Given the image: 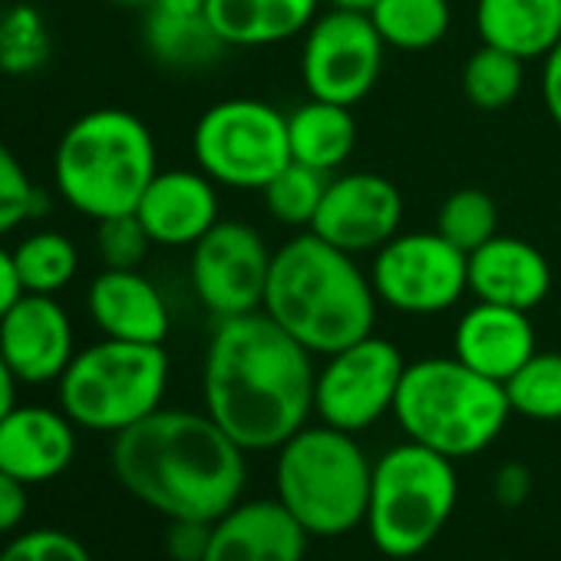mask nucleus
Segmentation results:
<instances>
[{"mask_svg": "<svg viewBox=\"0 0 561 561\" xmlns=\"http://www.w3.org/2000/svg\"><path fill=\"white\" fill-rule=\"evenodd\" d=\"M469 291L476 301L531 311L551 291V264L531 241L499 231L469 254Z\"/></svg>", "mask_w": 561, "mask_h": 561, "instance_id": "412c9836", "label": "nucleus"}, {"mask_svg": "<svg viewBox=\"0 0 561 561\" xmlns=\"http://www.w3.org/2000/svg\"><path fill=\"white\" fill-rule=\"evenodd\" d=\"M321 4L324 0H208L205 14L228 50H257L301 37Z\"/></svg>", "mask_w": 561, "mask_h": 561, "instance_id": "4be33fe9", "label": "nucleus"}, {"mask_svg": "<svg viewBox=\"0 0 561 561\" xmlns=\"http://www.w3.org/2000/svg\"><path fill=\"white\" fill-rule=\"evenodd\" d=\"M261 311L314 357H328L374 334L380 301L357 254L298 231L271 254Z\"/></svg>", "mask_w": 561, "mask_h": 561, "instance_id": "7ed1b4c3", "label": "nucleus"}, {"mask_svg": "<svg viewBox=\"0 0 561 561\" xmlns=\"http://www.w3.org/2000/svg\"><path fill=\"white\" fill-rule=\"evenodd\" d=\"M459 502L456 462L430 446L403 439L374 459L367 531L380 554L407 561L423 554Z\"/></svg>", "mask_w": 561, "mask_h": 561, "instance_id": "0eeeda50", "label": "nucleus"}, {"mask_svg": "<svg viewBox=\"0 0 561 561\" xmlns=\"http://www.w3.org/2000/svg\"><path fill=\"white\" fill-rule=\"evenodd\" d=\"M308 538L277 499H248L211 522L205 561H305Z\"/></svg>", "mask_w": 561, "mask_h": 561, "instance_id": "a211bd4d", "label": "nucleus"}, {"mask_svg": "<svg viewBox=\"0 0 561 561\" xmlns=\"http://www.w3.org/2000/svg\"><path fill=\"white\" fill-rule=\"evenodd\" d=\"M393 416L407 439L446 459H469L489 449L508 416L505 387L469 370L456 357L413 360L403 370Z\"/></svg>", "mask_w": 561, "mask_h": 561, "instance_id": "39448f33", "label": "nucleus"}, {"mask_svg": "<svg viewBox=\"0 0 561 561\" xmlns=\"http://www.w3.org/2000/svg\"><path fill=\"white\" fill-rule=\"evenodd\" d=\"M169 390V354L162 344L103 337L70 360L57 380L60 410L90 433H123L156 413Z\"/></svg>", "mask_w": 561, "mask_h": 561, "instance_id": "6e6552de", "label": "nucleus"}, {"mask_svg": "<svg viewBox=\"0 0 561 561\" xmlns=\"http://www.w3.org/2000/svg\"><path fill=\"white\" fill-rule=\"evenodd\" d=\"M41 205H47V198H41L21 159L0 142V238L18 231L27 218H37Z\"/></svg>", "mask_w": 561, "mask_h": 561, "instance_id": "2f4dec72", "label": "nucleus"}, {"mask_svg": "<svg viewBox=\"0 0 561 561\" xmlns=\"http://www.w3.org/2000/svg\"><path fill=\"white\" fill-rule=\"evenodd\" d=\"M156 172L152 129L119 106H100L73 119L54 152L60 198L93 221L136 211Z\"/></svg>", "mask_w": 561, "mask_h": 561, "instance_id": "20e7f679", "label": "nucleus"}, {"mask_svg": "<svg viewBox=\"0 0 561 561\" xmlns=\"http://www.w3.org/2000/svg\"><path fill=\"white\" fill-rule=\"evenodd\" d=\"M374 459L354 433L318 423L301 426L277 449L274 489L308 535L337 538L367 522Z\"/></svg>", "mask_w": 561, "mask_h": 561, "instance_id": "423d86ee", "label": "nucleus"}, {"mask_svg": "<svg viewBox=\"0 0 561 561\" xmlns=\"http://www.w3.org/2000/svg\"><path fill=\"white\" fill-rule=\"evenodd\" d=\"M387 47L420 54L446 41L453 27L449 0H377L367 11Z\"/></svg>", "mask_w": 561, "mask_h": 561, "instance_id": "a878e982", "label": "nucleus"}, {"mask_svg": "<svg viewBox=\"0 0 561 561\" xmlns=\"http://www.w3.org/2000/svg\"><path fill=\"white\" fill-rule=\"evenodd\" d=\"M248 453L202 410L159 407L113 436L110 466L119 485L152 512L215 522L241 502Z\"/></svg>", "mask_w": 561, "mask_h": 561, "instance_id": "f03ea898", "label": "nucleus"}, {"mask_svg": "<svg viewBox=\"0 0 561 561\" xmlns=\"http://www.w3.org/2000/svg\"><path fill=\"white\" fill-rule=\"evenodd\" d=\"M436 231L459 251L472 254L479 244L499 234V208L482 188H456L436 211Z\"/></svg>", "mask_w": 561, "mask_h": 561, "instance_id": "7c9ffc66", "label": "nucleus"}, {"mask_svg": "<svg viewBox=\"0 0 561 561\" xmlns=\"http://www.w3.org/2000/svg\"><path fill=\"white\" fill-rule=\"evenodd\" d=\"M538 90H541V106H545L548 119L561 129V41L541 57Z\"/></svg>", "mask_w": 561, "mask_h": 561, "instance_id": "4c0bfd02", "label": "nucleus"}, {"mask_svg": "<svg viewBox=\"0 0 561 561\" xmlns=\"http://www.w3.org/2000/svg\"><path fill=\"white\" fill-rule=\"evenodd\" d=\"M321 360L314 380V413L321 423L357 436L393 413L407 370V357L393 341L367 334Z\"/></svg>", "mask_w": 561, "mask_h": 561, "instance_id": "f8f14e48", "label": "nucleus"}, {"mask_svg": "<svg viewBox=\"0 0 561 561\" xmlns=\"http://www.w3.org/2000/svg\"><path fill=\"white\" fill-rule=\"evenodd\" d=\"M77 423L54 407H14L0 420V469L27 485L64 476L77 459Z\"/></svg>", "mask_w": 561, "mask_h": 561, "instance_id": "6ab92c4d", "label": "nucleus"}, {"mask_svg": "<svg viewBox=\"0 0 561 561\" xmlns=\"http://www.w3.org/2000/svg\"><path fill=\"white\" fill-rule=\"evenodd\" d=\"M146 50L169 70L211 67L228 47L208 24V14H165L146 11Z\"/></svg>", "mask_w": 561, "mask_h": 561, "instance_id": "393cba45", "label": "nucleus"}, {"mask_svg": "<svg viewBox=\"0 0 561 561\" xmlns=\"http://www.w3.org/2000/svg\"><path fill=\"white\" fill-rule=\"evenodd\" d=\"M208 0H152L149 11H165V14H205Z\"/></svg>", "mask_w": 561, "mask_h": 561, "instance_id": "a19ab883", "label": "nucleus"}, {"mask_svg": "<svg viewBox=\"0 0 561 561\" xmlns=\"http://www.w3.org/2000/svg\"><path fill=\"white\" fill-rule=\"evenodd\" d=\"M0 354L21 383H57L77 357V334L54 295H21L0 318Z\"/></svg>", "mask_w": 561, "mask_h": 561, "instance_id": "2eb2a0df", "label": "nucleus"}, {"mask_svg": "<svg viewBox=\"0 0 561 561\" xmlns=\"http://www.w3.org/2000/svg\"><path fill=\"white\" fill-rule=\"evenodd\" d=\"M328 179L324 172L311 169V165H301V162H288L280 169L264 188H261V198H264V211L285 228H295V231H311L314 225V215L321 208V198H324V188H328Z\"/></svg>", "mask_w": 561, "mask_h": 561, "instance_id": "c85d7f7f", "label": "nucleus"}, {"mask_svg": "<svg viewBox=\"0 0 561 561\" xmlns=\"http://www.w3.org/2000/svg\"><path fill=\"white\" fill-rule=\"evenodd\" d=\"M113 8H123V11H149L152 0H106Z\"/></svg>", "mask_w": 561, "mask_h": 561, "instance_id": "37998d69", "label": "nucleus"}, {"mask_svg": "<svg viewBox=\"0 0 561 561\" xmlns=\"http://www.w3.org/2000/svg\"><path fill=\"white\" fill-rule=\"evenodd\" d=\"M192 159L218 188L261 192L291 162L288 113L254 96L218 100L192 129Z\"/></svg>", "mask_w": 561, "mask_h": 561, "instance_id": "1a4fd4ad", "label": "nucleus"}, {"mask_svg": "<svg viewBox=\"0 0 561 561\" xmlns=\"http://www.w3.org/2000/svg\"><path fill=\"white\" fill-rule=\"evenodd\" d=\"M370 280L377 301L397 314L433 318L469 291V254L433 231H397L374 251Z\"/></svg>", "mask_w": 561, "mask_h": 561, "instance_id": "9d476101", "label": "nucleus"}, {"mask_svg": "<svg viewBox=\"0 0 561 561\" xmlns=\"http://www.w3.org/2000/svg\"><path fill=\"white\" fill-rule=\"evenodd\" d=\"M535 351L538 337L528 311L505 305L476 301L459 314L453 331V357L502 387Z\"/></svg>", "mask_w": 561, "mask_h": 561, "instance_id": "aec40b11", "label": "nucleus"}, {"mask_svg": "<svg viewBox=\"0 0 561 561\" xmlns=\"http://www.w3.org/2000/svg\"><path fill=\"white\" fill-rule=\"evenodd\" d=\"M27 482L0 469V535H11L21 528V522L27 518Z\"/></svg>", "mask_w": 561, "mask_h": 561, "instance_id": "e433bc0d", "label": "nucleus"}, {"mask_svg": "<svg viewBox=\"0 0 561 561\" xmlns=\"http://www.w3.org/2000/svg\"><path fill=\"white\" fill-rule=\"evenodd\" d=\"M531 495V472L525 462H505L492 476V499L502 508H518Z\"/></svg>", "mask_w": 561, "mask_h": 561, "instance_id": "c9c22d12", "label": "nucleus"}, {"mask_svg": "<svg viewBox=\"0 0 561 561\" xmlns=\"http://www.w3.org/2000/svg\"><path fill=\"white\" fill-rule=\"evenodd\" d=\"M459 83H462V96L469 100V106H476L482 113L508 110L525 87V60H518L499 47L479 44L466 57Z\"/></svg>", "mask_w": 561, "mask_h": 561, "instance_id": "cd10ccee", "label": "nucleus"}, {"mask_svg": "<svg viewBox=\"0 0 561 561\" xmlns=\"http://www.w3.org/2000/svg\"><path fill=\"white\" fill-rule=\"evenodd\" d=\"M318 357L264 311L215 321L202 360L205 413L244 449H280L314 413Z\"/></svg>", "mask_w": 561, "mask_h": 561, "instance_id": "f257e3e1", "label": "nucleus"}, {"mask_svg": "<svg viewBox=\"0 0 561 561\" xmlns=\"http://www.w3.org/2000/svg\"><path fill=\"white\" fill-rule=\"evenodd\" d=\"M271 254L274 248H267L254 225L221 218L188 248V285L195 301L215 321L261 311Z\"/></svg>", "mask_w": 561, "mask_h": 561, "instance_id": "ddd939ff", "label": "nucleus"}, {"mask_svg": "<svg viewBox=\"0 0 561 561\" xmlns=\"http://www.w3.org/2000/svg\"><path fill=\"white\" fill-rule=\"evenodd\" d=\"M24 295V285L18 277V264H14V248L0 244V318H4Z\"/></svg>", "mask_w": 561, "mask_h": 561, "instance_id": "58836bf2", "label": "nucleus"}, {"mask_svg": "<svg viewBox=\"0 0 561 561\" xmlns=\"http://www.w3.org/2000/svg\"><path fill=\"white\" fill-rule=\"evenodd\" d=\"M136 218L159 248H192L221 221L218 185L195 169H159L136 205Z\"/></svg>", "mask_w": 561, "mask_h": 561, "instance_id": "dca6fc26", "label": "nucleus"}, {"mask_svg": "<svg viewBox=\"0 0 561 561\" xmlns=\"http://www.w3.org/2000/svg\"><path fill=\"white\" fill-rule=\"evenodd\" d=\"M87 311L103 337L129 344H165L172 328L165 295L139 267H103L90 280Z\"/></svg>", "mask_w": 561, "mask_h": 561, "instance_id": "f3484780", "label": "nucleus"}, {"mask_svg": "<svg viewBox=\"0 0 561 561\" xmlns=\"http://www.w3.org/2000/svg\"><path fill=\"white\" fill-rule=\"evenodd\" d=\"M479 44L541 60L561 41V0H476Z\"/></svg>", "mask_w": 561, "mask_h": 561, "instance_id": "5701e85b", "label": "nucleus"}, {"mask_svg": "<svg viewBox=\"0 0 561 561\" xmlns=\"http://www.w3.org/2000/svg\"><path fill=\"white\" fill-rule=\"evenodd\" d=\"M505 397L512 413L538 423L561 420V354L558 351H535L508 380Z\"/></svg>", "mask_w": 561, "mask_h": 561, "instance_id": "c756f323", "label": "nucleus"}, {"mask_svg": "<svg viewBox=\"0 0 561 561\" xmlns=\"http://www.w3.org/2000/svg\"><path fill=\"white\" fill-rule=\"evenodd\" d=\"M18 374L11 370V364L0 354V420H4L14 407H18Z\"/></svg>", "mask_w": 561, "mask_h": 561, "instance_id": "ea45409f", "label": "nucleus"}, {"mask_svg": "<svg viewBox=\"0 0 561 561\" xmlns=\"http://www.w3.org/2000/svg\"><path fill=\"white\" fill-rule=\"evenodd\" d=\"M387 44L367 11L328 8L301 34V83L308 96L357 106L380 83Z\"/></svg>", "mask_w": 561, "mask_h": 561, "instance_id": "9b49d317", "label": "nucleus"}, {"mask_svg": "<svg viewBox=\"0 0 561 561\" xmlns=\"http://www.w3.org/2000/svg\"><path fill=\"white\" fill-rule=\"evenodd\" d=\"M96 248L106 267H139L152 248L136 211L96 221Z\"/></svg>", "mask_w": 561, "mask_h": 561, "instance_id": "473e14b6", "label": "nucleus"}, {"mask_svg": "<svg viewBox=\"0 0 561 561\" xmlns=\"http://www.w3.org/2000/svg\"><path fill=\"white\" fill-rule=\"evenodd\" d=\"M328 8H344V11H370L377 0H324Z\"/></svg>", "mask_w": 561, "mask_h": 561, "instance_id": "79ce46f5", "label": "nucleus"}, {"mask_svg": "<svg viewBox=\"0 0 561 561\" xmlns=\"http://www.w3.org/2000/svg\"><path fill=\"white\" fill-rule=\"evenodd\" d=\"M24 295H57L80 271V251L64 231H34L14 248Z\"/></svg>", "mask_w": 561, "mask_h": 561, "instance_id": "bb28decb", "label": "nucleus"}, {"mask_svg": "<svg viewBox=\"0 0 561 561\" xmlns=\"http://www.w3.org/2000/svg\"><path fill=\"white\" fill-rule=\"evenodd\" d=\"M211 541V522L172 518L165 531V554L172 561H205Z\"/></svg>", "mask_w": 561, "mask_h": 561, "instance_id": "f704fd0d", "label": "nucleus"}, {"mask_svg": "<svg viewBox=\"0 0 561 561\" xmlns=\"http://www.w3.org/2000/svg\"><path fill=\"white\" fill-rule=\"evenodd\" d=\"M288 146L295 162L334 175L357 149V119L351 106L308 96L288 113Z\"/></svg>", "mask_w": 561, "mask_h": 561, "instance_id": "b1692460", "label": "nucleus"}, {"mask_svg": "<svg viewBox=\"0 0 561 561\" xmlns=\"http://www.w3.org/2000/svg\"><path fill=\"white\" fill-rule=\"evenodd\" d=\"M403 192L380 172H334L311 231L351 254H374L403 231Z\"/></svg>", "mask_w": 561, "mask_h": 561, "instance_id": "4468645a", "label": "nucleus"}, {"mask_svg": "<svg viewBox=\"0 0 561 561\" xmlns=\"http://www.w3.org/2000/svg\"><path fill=\"white\" fill-rule=\"evenodd\" d=\"M0 561H93L87 545L60 528H34L4 545Z\"/></svg>", "mask_w": 561, "mask_h": 561, "instance_id": "72a5a7b5", "label": "nucleus"}]
</instances>
